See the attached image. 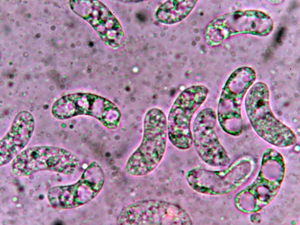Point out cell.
<instances>
[{"instance_id": "cell-7", "label": "cell", "mask_w": 300, "mask_h": 225, "mask_svg": "<svg viewBox=\"0 0 300 225\" xmlns=\"http://www.w3.org/2000/svg\"><path fill=\"white\" fill-rule=\"evenodd\" d=\"M35 121L31 114L23 111L16 116L9 131L0 142V165L8 163L25 147L33 134Z\"/></svg>"}, {"instance_id": "cell-5", "label": "cell", "mask_w": 300, "mask_h": 225, "mask_svg": "<svg viewBox=\"0 0 300 225\" xmlns=\"http://www.w3.org/2000/svg\"><path fill=\"white\" fill-rule=\"evenodd\" d=\"M186 213L178 206L161 200L136 202L123 208L117 218L120 225H173L190 222Z\"/></svg>"}, {"instance_id": "cell-2", "label": "cell", "mask_w": 300, "mask_h": 225, "mask_svg": "<svg viewBox=\"0 0 300 225\" xmlns=\"http://www.w3.org/2000/svg\"><path fill=\"white\" fill-rule=\"evenodd\" d=\"M81 164L79 157L68 150L39 146L29 147L20 153L13 159L11 169L14 175L21 177L45 170L71 175L79 172Z\"/></svg>"}, {"instance_id": "cell-4", "label": "cell", "mask_w": 300, "mask_h": 225, "mask_svg": "<svg viewBox=\"0 0 300 225\" xmlns=\"http://www.w3.org/2000/svg\"><path fill=\"white\" fill-rule=\"evenodd\" d=\"M105 181L102 168L98 163L93 162L76 183L53 187L49 190L48 199L51 204L57 208L74 209L94 199L102 190Z\"/></svg>"}, {"instance_id": "cell-6", "label": "cell", "mask_w": 300, "mask_h": 225, "mask_svg": "<svg viewBox=\"0 0 300 225\" xmlns=\"http://www.w3.org/2000/svg\"><path fill=\"white\" fill-rule=\"evenodd\" d=\"M216 115L210 108L204 109L196 117L192 133V142L201 158L213 166L226 165L229 159L215 133Z\"/></svg>"}, {"instance_id": "cell-8", "label": "cell", "mask_w": 300, "mask_h": 225, "mask_svg": "<svg viewBox=\"0 0 300 225\" xmlns=\"http://www.w3.org/2000/svg\"><path fill=\"white\" fill-rule=\"evenodd\" d=\"M92 6L86 7L85 17L88 21L92 24L102 37L104 35H109L111 42L115 47H117L122 43L124 38V33L121 25L117 19L104 5L99 3V6L95 7L91 2ZM114 46V47H115Z\"/></svg>"}, {"instance_id": "cell-10", "label": "cell", "mask_w": 300, "mask_h": 225, "mask_svg": "<svg viewBox=\"0 0 300 225\" xmlns=\"http://www.w3.org/2000/svg\"><path fill=\"white\" fill-rule=\"evenodd\" d=\"M196 1L169 0L161 5L156 13L158 21L171 24L179 22L190 13L197 3Z\"/></svg>"}, {"instance_id": "cell-3", "label": "cell", "mask_w": 300, "mask_h": 225, "mask_svg": "<svg viewBox=\"0 0 300 225\" xmlns=\"http://www.w3.org/2000/svg\"><path fill=\"white\" fill-rule=\"evenodd\" d=\"M207 92L204 86H193L183 91L174 102L167 120L168 137L175 147L185 150L191 146L192 118L205 100Z\"/></svg>"}, {"instance_id": "cell-1", "label": "cell", "mask_w": 300, "mask_h": 225, "mask_svg": "<svg viewBox=\"0 0 300 225\" xmlns=\"http://www.w3.org/2000/svg\"><path fill=\"white\" fill-rule=\"evenodd\" d=\"M167 137L164 113L158 108L150 109L144 117L142 141L126 164V173L131 177H141L154 171L164 156Z\"/></svg>"}, {"instance_id": "cell-9", "label": "cell", "mask_w": 300, "mask_h": 225, "mask_svg": "<svg viewBox=\"0 0 300 225\" xmlns=\"http://www.w3.org/2000/svg\"><path fill=\"white\" fill-rule=\"evenodd\" d=\"M108 100L93 94L78 93L69 95V103L73 117L87 115L100 120L104 115Z\"/></svg>"}]
</instances>
